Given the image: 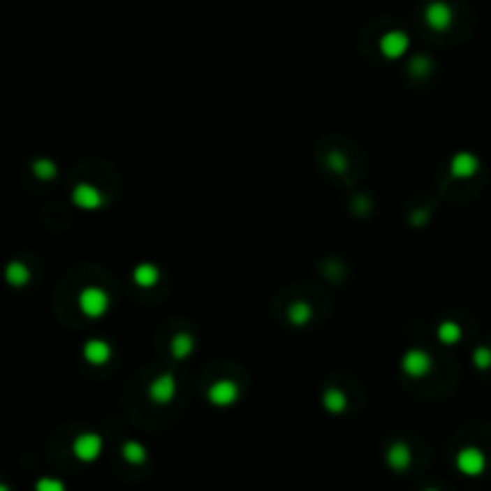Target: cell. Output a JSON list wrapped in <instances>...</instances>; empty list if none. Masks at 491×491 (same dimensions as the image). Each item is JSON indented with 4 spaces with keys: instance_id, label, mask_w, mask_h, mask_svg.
Masks as SVG:
<instances>
[{
    "instance_id": "1",
    "label": "cell",
    "mask_w": 491,
    "mask_h": 491,
    "mask_svg": "<svg viewBox=\"0 0 491 491\" xmlns=\"http://www.w3.org/2000/svg\"><path fill=\"white\" fill-rule=\"evenodd\" d=\"M77 305H80V309L85 316H89V319H98V316H103L105 312H108L110 300H108V293H105V290L96 288V286H89L80 293Z\"/></svg>"
},
{
    "instance_id": "2",
    "label": "cell",
    "mask_w": 491,
    "mask_h": 491,
    "mask_svg": "<svg viewBox=\"0 0 491 491\" xmlns=\"http://www.w3.org/2000/svg\"><path fill=\"white\" fill-rule=\"evenodd\" d=\"M103 453V439L96 432H82L72 441V455L80 462H94Z\"/></svg>"
},
{
    "instance_id": "3",
    "label": "cell",
    "mask_w": 491,
    "mask_h": 491,
    "mask_svg": "<svg viewBox=\"0 0 491 491\" xmlns=\"http://www.w3.org/2000/svg\"><path fill=\"white\" fill-rule=\"evenodd\" d=\"M455 467L465 477H479V474L487 470V455H484V450L474 448V446H465L455 455Z\"/></svg>"
},
{
    "instance_id": "4",
    "label": "cell",
    "mask_w": 491,
    "mask_h": 491,
    "mask_svg": "<svg viewBox=\"0 0 491 491\" xmlns=\"http://www.w3.org/2000/svg\"><path fill=\"white\" fill-rule=\"evenodd\" d=\"M103 194L101 189L96 185H91V182H77L75 187H72V204L77 206V209L82 211H98L103 206Z\"/></svg>"
},
{
    "instance_id": "5",
    "label": "cell",
    "mask_w": 491,
    "mask_h": 491,
    "mask_svg": "<svg viewBox=\"0 0 491 491\" xmlns=\"http://www.w3.org/2000/svg\"><path fill=\"white\" fill-rule=\"evenodd\" d=\"M206 398H209V403L216 407H230L237 403L240 386L235 381H230V379H219V381L211 383L209 390H206Z\"/></svg>"
},
{
    "instance_id": "6",
    "label": "cell",
    "mask_w": 491,
    "mask_h": 491,
    "mask_svg": "<svg viewBox=\"0 0 491 491\" xmlns=\"http://www.w3.org/2000/svg\"><path fill=\"white\" fill-rule=\"evenodd\" d=\"M147 393H149V400H152L154 405H168L173 398H175V393H177V381H175V376L173 374H159V376L154 379L152 383H149V388H147Z\"/></svg>"
},
{
    "instance_id": "7",
    "label": "cell",
    "mask_w": 491,
    "mask_h": 491,
    "mask_svg": "<svg viewBox=\"0 0 491 491\" xmlns=\"http://www.w3.org/2000/svg\"><path fill=\"white\" fill-rule=\"evenodd\" d=\"M432 357H429V353H424V350H417V348H412V350H407V353L403 355V360H400V367H403V372L407 374V376H412V379H420V376H427L429 372H432Z\"/></svg>"
},
{
    "instance_id": "8",
    "label": "cell",
    "mask_w": 491,
    "mask_h": 491,
    "mask_svg": "<svg viewBox=\"0 0 491 491\" xmlns=\"http://www.w3.org/2000/svg\"><path fill=\"white\" fill-rule=\"evenodd\" d=\"M407 48H410V38H407L405 31H386V34L381 36V41H379V51L383 53V58L388 60H398L403 58L407 53Z\"/></svg>"
},
{
    "instance_id": "9",
    "label": "cell",
    "mask_w": 491,
    "mask_h": 491,
    "mask_svg": "<svg viewBox=\"0 0 491 491\" xmlns=\"http://www.w3.org/2000/svg\"><path fill=\"white\" fill-rule=\"evenodd\" d=\"M424 20H427V24L432 27L434 31H446L450 27V22H453V10H450L448 3H444V0H434V3H429L427 10H424Z\"/></svg>"
},
{
    "instance_id": "10",
    "label": "cell",
    "mask_w": 491,
    "mask_h": 491,
    "mask_svg": "<svg viewBox=\"0 0 491 491\" xmlns=\"http://www.w3.org/2000/svg\"><path fill=\"white\" fill-rule=\"evenodd\" d=\"M450 175L455 177V180H467V177L477 175L479 170V159L470 152H460L455 154L453 159H450Z\"/></svg>"
},
{
    "instance_id": "11",
    "label": "cell",
    "mask_w": 491,
    "mask_h": 491,
    "mask_svg": "<svg viewBox=\"0 0 491 491\" xmlns=\"http://www.w3.org/2000/svg\"><path fill=\"white\" fill-rule=\"evenodd\" d=\"M386 462H388L390 470L405 472L407 467L412 465V450H410V446L403 444V441H395L393 446H388V450H386Z\"/></svg>"
},
{
    "instance_id": "12",
    "label": "cell",
    "mask_w": 491,
    "mask_h": 491,
    "mask_svg": "<svg viewBox=\"0 0 491 491\" xmlns=\"http://www.w3.org/2000/svg\"><path fill=\"white\" fill-rule=\"evenodd\" d=\"M85 360L94 367H101L110 360V345L101 338H91L85 343V350H82Z\"/></svg>"
},
{
    "instance_id": "13",
    "label": "cell",
    "mask_w": 491,
    "mask_h": 491,
    "mask_svg": "<svg viewBox=\"0 0 491 491\" xmlns=\"http://www.w3.org/2000/svg\"><path fill=\"white\" fill-rule=\"evenodd\" d=\"M159 278H161V271H159V266L156 264H149V261H144V264H139L135 266V271H132V281L137 283L139 288H154L156 283H159Z\"/></svg>"
},
{
    "instance_id": "14",
    "label": "cell",
    "mask_w": 491,
    "mask_h": 491,
    "mask_svg": "<svg viewBox=\"0 0 491 491\" xmlns=\"http://www.w3.org/2000/svg\"><path fill=\"white\" fill-rule=\"evenodd\" d=\"M5 281L10 283L13 288H24L27 283L31 281V271L29 266L24 264V261H10L8 269H5Z\"/></svg>"
},
{
    "instance_id": "15",
    "label": "cell",
    "mask_w": 491,
    "mask_h": 491,
    "mask_svg": "<svg viewBox=\"0 0 491 491\" xmlns=\"http://www.w3.org/2000/svg\"><path fill=\"white\" fill-rule=\"evenodd\" d=\"M192 350H194V338L189 336V333L185 331H180V333H175L170 340V355L175 357V360H185V357L192 355Z\"/></svg>"
},
{
    "instance_id": "16",
    "label": "cell",
    "mask_w": 491,
    "mask_h": 491,
    "mask_svg": "<svg viewBox=\"0 0 491 491\" xmlns=\"http://www.w3.org/2000/svg\"><path fill=\"white\" fill-rule=\"evenodd\" d=\"M321 403L328 412L338 415V412H343L345 407H348V398H345V393L340 388H328V390H323Z\"/></svg>"
},
{
    "instance_id": "17",
    "label": "cell",
    "mask_w": 491,
    "mask_h": 491,
    "mask_svg": "<svg viewBox=\"0 0 491 491\" xmlns=\"http://www.w3.org/2000/svg\"><path fill=\"white\" fill-rule=\"evenodd\" d=\"M437 338L441 340L444 345H455V343H460V338H462V328H460V323H455V321H441L439 323V328H437Z\"/></svg>"
},
{
    "instance_id": "18",
    "label": "cell",
    "mask_w": 491,
    "mask_h": 491,
    "mask_svg": "<svg viewBox=\"0 0 491 491\" xmlns=\"http://www.w3.org/2000/svg\"><path fill=\"white\" fill-rule=\"evenodd\" d=\"M312 307L307 305V302H293L290 305V309H288V319L293 326H307V323L312 321Z\"/></svg>"
},
{
    "instance_id": "19",
    "label": "cell",
    "mask_w": 491,
    "mask_h": 491,
    "mask_svg": "<svg viewBox=\"0 0 491 491\" xmlns=\"http://www.w3.org/2000/svg\"><path fill=\"white\" fill-rule=\"evenodd\" d=\"M122 457H125V462H130V465H144V462H147V448H144L139 441H127V444L122 446Z\"/></svg>"
},
{
    "instance_id": "20",
    "label": "cell",
    "mask_w": 491,
    "mask_h": 491,
    "mask_svg": "<svg viewBox=\"0 0 491 491\" xmlns=\"http://www.w3.org/2000/svg\"><path fill=\"white\" fill-rule=\"evenodd\" d=\"M31 170H34V175L38 180H53V177L58 175V166H55L51 159L34 161V163H31Z\"/></svg>"
},
{
    "instance_id": "21",
    "label": "cell",
    "mask_w": 491,
    "mask_h": 491,
    "mask_svg": "<svg viewBox=\"0 0 491 491\" xmlns=\"http://www.w3.org/2000/svg\"><path fill=\"white\" fill-rule=\"evenodd\" d=\"M432 58L429 55H415V58L410 60V75L415 77H427L429 72H432Z\"/></svg>"
},
{
    "instance_id": "22",
    "label": "cell",
    "mask_w": 491,
    "mask_h": 491,
    "mask_svg": "<svg viewBox=\"0 0 491 491\" xmlns=\"http://www.w3.org/2000/svg\"><path fill=\"white\" fill-rule=\"evenodd\" d=\"M472 365L474 369H491V348H484V345H479V348H474L472 353Z\"/></svg>"
},
{
    "instance_id": "23",
    "label": "cell",
    "mask_w": 491,
    "mask_h": 491,
    "mask_svg": "<svg viewBox=\"0 0 491 491\" xmlns=\"http://www.w3.org/2000/svg\"><path fill=\"white\" fill-rule=\"evenodd\" d=\"M34 491H68L65 484L55 477H41L38 482L34 484Z\"/></svg>"
},
{
    "instance_id": "24",
    "label": "cell",
    "mask_w": 491,
    "mask_h": 491,
    "mask_svg": "<svg viewBox=\"0 0 491 491\" xmlns=\"http://www.w3.org/2000/svg\"><path fill=\"white\" fill-rule=\"evenodd\" d=\"M328 166H331L336 173H345V168H348V161H345L340 154H331L328 156Z\"/></svg>"
},
{
    "instance_id": "25",
    "label": "cell",
    "mask_w": 491,
    "mask_h": 491,
    "mask_svg": "<svg viewBox=\"0 0 491 491\" xmlns=\"http://www.w3.org/2000/svg\"><path fill=\"white\" fill-rule=\"evenodd\" d=\"M412 221H415V223H424V221H427V214H424V211H417V214H415V219H412Z\"/></svg>"
},
{
    "instance_id": "26",
    "label": "cell",
    "mask_w": 491,
    "mask_h": 491,
    "mask_svg": "<svg viewBox=\"0 0 491 491\" xmlns=\"http://www.w3.org/2000/svg\"><path fill=\"white\" fill-rule=\"evenodd\" d=\"M0 491H8V484H3V487H0Z\"/></svg>"
},
{
    "instance_id": "27",
    "label": "cell",
    "mask_w": 491,
    "mask_h": 491,
    "mask_svg": "<svg viewBox=\"0 0 491 491\" xmlns=\"http://www.w3.org/2000/svg\"><path fill=\"white\" fill-rule=\"evenodd\" d=\"M424 491H439V489H424Z\"/></svg>"
}]
</instances>
